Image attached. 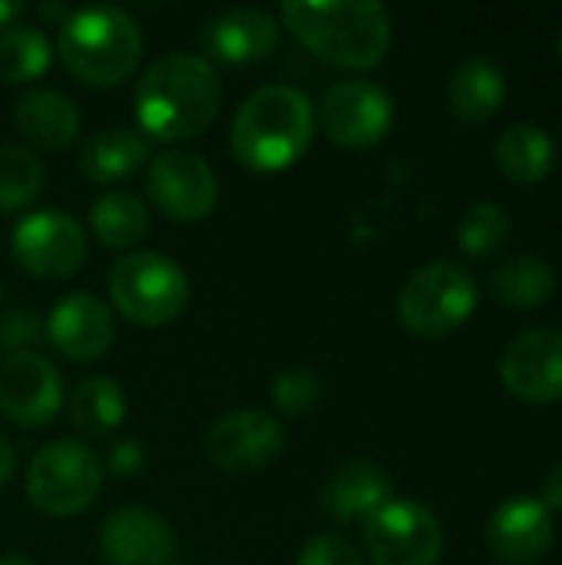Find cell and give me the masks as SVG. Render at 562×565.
Instances as JSON below:
<instances>
[{
    "label": "cell",
    "instance_id": "1",
    "mask_svg": "<svg viewBox=\"0 0 562 565\" xmlns=\"http://www.w3.org/2000/svg\"><path fill=\"white\" fill-rule=\"evenodd\" d=\"M222 103V83L209 60L192 53L159 56L136 86L139 126L166 142L202 136Z\"/></svg>",
    "mask_w": 562,
    "mask_h": 565
},
{
    "label": "cell",
    "instance_id": "2",
    "mask_svg": "<svg viewBox=\"0 0 562 565\" xmlns=\"http://www.w3.org/2000/svg\"><path fill=\"white\" fill-rule=\"evenodd\" d=\"M315 139L311 99L285 83L255 89L232 119V156L252 172L295 166Z\"/></svg>",
    "mask_w": 562,
    "mask_h": 565
},
{
    "label": "cell",
    "instance_id": "3",
    "mask_svg": "<svg viewBox=\"0 0 562 565\" xmlns=\"http://www.w3.org/2000/svg\"><path fill=\"white\" fill-rule=\"evenodd\" d=\"M282 20L318 60L341 70H371L391 50V17L374 0L285 3Z\"/></svg>",
    "mask_w": 562,
    "mask_h": 565
},
{
    "label": "cell",
    "instance_id": "4",
    "mask_svg": "<svg viewBox=\"0 0 562 565\" xmlns=\"http://www.w3.org/2000/svg\"><path fill=\"white\" fill-rule=\"evenodd\" d=\"M56 50L79 83L116 86L136 73L142 60V33L119 7H83L60 26Z\"/></svg>",
    "mask_w": 562,
    "mask_h": 565
},
{
    "label": "cell",
    "instance_id": "5",
    "mask_svg": "<svg viewBox=\"0 0 562 565\" xmlns=\"http://www.w3.org/2000/svg\"><path fill=\"white\" fill-rule=\"evenodd\" d=\"M106 285L116 311L139 328L169 324L189 305V275L179 262L159 252L123 255L109 268Z\"/></svg>",
    "mask_w": 562,
    "mask_h": 565
},
{
    "label": "cell",
    "instance_id": "6",
    "mask_svg": "<svg viewBox=\"0 0 562 565\" xmlns=\"http://www.w3.org/2000/svg\"><path fill=\"white\" fill-rule=\"evenodd\" d=\"M103 490V460L79 440L40 447L26 467V500L46 516H76Z\"/></svg>",
    "mask_w": 562,
    "mask_h": 565
},
{
    "label": "cell",
    "instance_id": "7",
    "mask_svg": "<svg viewBox=\"0 0 562 565\" xmlns=\"http://www.w3.org/2000/svg\"><path fill=\"white\" fill-rule=\"evenodd\" d=\"M477 308V285L474 278L454 262H431L417 268L401 295H397V318L414 338H444L457 331Z\"/></svg>",
    "mask_w": 562,
    "mask_h": 565
},
{
    "label": "cell",
    "instance_id": "8",
    "mask_svg": "<svg viewBox=\"0 0 562 565\" xmlns=\"http://www.w3.org/2000/svg\"><path fill=\"white\" fill-rule=\"evenodd\" d=\"M364 546L374 565H437L444 530L417 500H388L364 520Z\"/></svg>",
    "mask_w": 562,
    "mask_h": 565
},
{
    "label": "cell",
    "instance_id": "9",
    "mask_svg": "<svg viewBox=\"0 0 562 565\" xmlns=\"http://www.w3.org/2000/svg\"><path fill=\"white\" fill-rule=\"evenodd\" d=\"M315 126L341 146V149H374L394 126V103L391 96L368 79H341L325 89Z\"/></svg>",
    "mask_w": 562,
    "mask_h": 565
},
{
    "label": "cell",
    "instance_id": "10",
    "mask_svg": "<svg viewBox=\"0 0 562 565\" xmlns=\"http://www.w3.org/2000/svg\"><path fill=\"white\" fill-rule=\"evenodd\" d=\"M10 255L26 275L60 281L79 271V265L86 262V235L73 215L43 209L20 218L10 235Z\"/></svg>",
    "mask_w": 562,
    "mask_h": 565
},
{
    "label": "cell",
    "instance_id": "11",
    "mask_svg": "<svg viewBox=\"0 0 562 565\" xmlns=\"http://www.w3.org/2000/svg\"><path fill=\"white\" fill-rule=\"evenodd\" d=\"M146 189L152 202L176 222H202L219 205V175L215 169L182 149L159 152L146 172Z\"/></svg>",
    "mask_w": 562,
    "mask_h": 565
},
{
    "label": "cell",
    "instance_id": "12",
    "mask_svg": "<svg viewBox=\"0 0 562 565\" xmlns=\"http://www.w3.org/2000/svg\"><path fill=\"white\" fill-rule=\"evenodd\" d=\"M285 450L282 427L262 411L222 414L205 434V457L232 477L258 473L275 463Z\"/></svg>",
    "mask_w": 562,
    "mask_h": 565
},
{
    "label": "cell",
    "instance_id": "13",
    "mask_svg": "<svg viewBox=\"0 0 562 565\" xmlns=\"http://www.w3.org/2000/svg\"><path fill=\"white\" fill-rule=\"evenodd\" d=\"M503 387L523 404L562 401V328H530L500 358Z\"/></svg>",
    "mask_w": 562,
    "mask_h": 565
},
{
    "label": "cell",
    "instance_id": "14",
    "mask_svg": "<svg viewBox=\"0 0 562 565\" xmlns=\"http://www.w3.org/2000/svg\"><path fill=\"white\" fill-rule=\"evenodd\" d=\"M63 404L56 367L36 354H7L0 361V414L17 427H46Z\"/></svg>",
    "mask_w": 562,
    "mask_h": 565
},
{
    "label": "cell",
    "instance_id": "15",
    "mask_svg": "<svg viewBox=\"0 0 562 565\" xmlns=\"http://www.w3.org/2000/svg\"><path fill=\"white\" fill-rule=\"evenodd\" d=\"M553 513L533 497L503 500L487 520V546L507 565L540 563L553 546Z\"/></svg>",
    "mask_w": 562,
    "mask_h": 565
},
{
    "label": "cell",
    "instance_id": "16",
    "mask_svg": "<svg viewBox=\"0 0 562 565\" xmlns=\"http://www.w3.org/2000/svg\"><path fill=\"white\" fill-rule=\"evenodd\" d=\"M99 556L106 565H169L176 556V536L162 516L142 507H123L103 523Z\"/></svg>",
    "mask_w": 562,
    "mask_h": 565
},
{
    "label": "cell",
    "instance_id": "17",
    "mask_svg": "<svg viewBox=\"0 0 562 565\" xmlns=\"http://www.w3.org/2000/svg\"><path fill=\"white\" fill-rule=\"evenodd\" d=\"M46 338L70 361H96L113 348V311L96 295L73 291L53 305L46 318Z\"/></svg>",
    "mask_w": 562,
    "mask_h": 565
},
{
    "label": "cell",
    "instance_id": "18",
    "mask_svg": "<svg viewBox=\"0 0 562 565\" xmlns=\"http://www.w3.org/2000/svg\"><path fill=\"white\" fill-rule=\"evenodd\" d=\"M202 46L222 63H255L278 46V23L255 7L225 10L202 26Z\"/></svg>",
    "mask_w": 562,
    "mask_h": 565
},
{
    "label": "cell",
    "instance_id": "19",
    "mask_svg": "<svg viewBox=\"0 0 562 565\" xmlns=\"http://www.w3.org/2000/svg\"><path fill=\"white\" fill-rule=\"evenodd\" d=\"M388 500H391V480L371 460H344L341 467L331 470V477L321 487V510L338 523L368 520Z\"/></svg>",
    "mask_w": 562,
    "mask_h": 565
},
{
    "label": "cell",
    "instance_id": "20",
    "mask_svg": "<svg viewBox=\"0 0 562 565\" xmlns=\"http://www.w3.org/2000/svg\"><path fill=\"white\" fill-rule=\"evenodd\" d=\"M13 126L20 136L46 152L66 149L79 132V109L60 89H30L13 106Z\"/></svg>",
    "mask_w": 562,
    "mask_h": 565
},
{
    "label": "cell",
    "instance_id": "21",
    "mask_svg": "<svg viewBox=\"0 0 562 565\" xmlns=\"http://www.w3.org/2000/svg\"><path fill=\"white\" fill-rule=\"evenodd\" d=\"M507 76L487 56H467L447 79V106L460 122L480 126L503 109Z\"/></svg>",
    "mask_w": 562,
    "mask_h": 565
},
{
    "label": "cell",
    "instance_id": "22",
    "mask_svg": "<svg viewBox=\"0 0 562 565\" xmlns=\"http://www.w3.org/2000/svg\"><path fill=\"white\" fill-rule=\"evenodd\" d=\"M149 159V142L132 129H99L79 149V172L96 185L129 179Z\"/></svg>",
    "mask_w": 562,
    "mask_h": 565
},
{
    "label": "cell",
    "instance_id": "23",
    "mask_svg": "<svg viewBox=\"0 0 562 565\" xmlns=\"http://www.w3.org/2000/svg\"><path fill=\"white\" fill-rule=\"evenodd\" d=\"M494 159H497V166H500V172L507 179H513L520 185H537L553 172L556 149H553V139L540 126L517 122V126H507L497 136Z\"/></svg>",
    "mask_w": 562,
    "mask_h": 565
},
{
    "label": "cell",
    "instance_id": "24",
    "mask_svg": "<svg viewBox=\"0 0 562 565\" xmlns=\"http://www.w3.org/2000/svg\"><path fill=\"white\" fill-rule=\"evenodd\" d=\"M490 291L500 305L507 308H520V311H533L543 308L553 291H556V275L553 268L537 258V255H513L507 262H500L490 275Z\"/></svg>",
    "mask_w": 562,
    "mask_h": 565
},
{
    "label": "cell",
    "instance_id": "25",
    "mask_svg": "<svg viewBox=\"0 0 562 565\" xmlns=\"http://www.w3.org/2000/svg\"><path fill=\"white\" fill-rule=\"evenodd\" d=\"M89 228L103 248H136L149 232V212L132 192H106L89 205Z\"/></svg>",
    "mask_w": 562,
    "mask_h": 565
},
{
    "label": "cell",
    "instance_id": "26",
    "mask_svg": "<svg viewBox=\"0 0 562 565\" xmlns=\"http://www.w3.org/2000/svg\"><path fill=\"white\" fill-rule=\"evenodd\" d=\"M126 420V394L113 377H86L70 397V424L86 437H103Z\"/></svg>",
    "mask_w": 562,
    "mask_h": 565
},
{
    "label": "cell",
    "instance_id": "27",
    "mask_svg": "<svg viewBox=\"0 0 562 565\" xmlns=\"http://www.w3.org/2000/svg\"><path fill=\"white\" fill-rule=\"evenodd\" d=\"M53 63V46L40 26L13 23L0 30V79L30 83L43 76Z\"/></svg>",
    "mask_w": 562,
    "mask_h": 565
},
{
    "label": "cell",
    "instance_id": "28",
    "mask_svg": "<svg viewBox=\"0 0 562 565\" xmlns=\"http://www.w3.org/2000/svg\"><path fill=\"white\" fill-rule=\"evenodd\" d=\"M43 189V162L26 146H0V212H23Z\"/></svg>",
    "mask_w": 562,
    "mask_h": 565
},
{
    "label": "cell",
    "instance_id": "29",
    "mask_svg": "<svg viewBox=\"0 0 562 565\" xmlns=\"http://www.w3.org/2000/svg\"><path fill=\"white\" fill-rule=\"evenodd\" d=\"M510 238V215L497 202H477L464 212L457 225V245L470 258H487L500 252Z\"/></svg>",
    "mask_w": 562,
    "mask_h": 565
},
{
    "label": "cell",
    "instance_id": "30",
    "mask_svg": "<svg viewBox=\"0 0 562 565\" xmlns=\"http://www.w3.org/2000/svg\"><path fill=\"white\" fill-rule=\"evenodd\" d=\"M321 377L311 367H288L272 384V401L285 417H305L321 404Z\"/></svg>",
    "mask_w": 562,
    "mask_h": 565
},
{
    "label": "cell",
    "instance_id": "31",
    "mask_svg": "<svg viewBox=\"0 0 562 565\" xmlns=\"http://www.w3.org/2000/svg\"><path fill=\"white\" fill-rule=\"evenodd\" d=\"M46 334V321L36 311H7L0 318V351L7 354H23L30 351L40 338Z\"/></svg>",
    "mask_w": 562,
    "mask_h": 565
},
{
    "label": "cell",
    "instance_id": "32",
    "mask_svg": "<svg viewBox=\"0 0 562 565\" xmlns=\"http://www.w3.org/2000/svg\"><path fill=\"white\" fill-rule=\"evenodd\" d=\"M295 565H364V559L351 540H344L338 533H321L305 543Z\"/></svg>",
    "mask_w": 562,
    "mask_h": 565
},
{
    "label": "cell",
    "instance_id": "33",
    "mask_svg": "<svg viewBox=\"0 0 562 565\" xmlns=\"http://www.w3.org/2000/svg\"><path fill=\"white\" fill-rule=\"evenodd\" d=\"M139 467H142V447H139L136 440H123V444L113 447V454H109V470H113L116 477H132Z\"/></svg>",
    "mask_w": 562,
    "mask_h": 565
},
{
    "label": "cell",
    "instance_id": "34",
    "mask_svg": "<svg viewBox=\"0 0 562 565\" xmlns=\"http://www.w3.org/2000/svg\"><path fill=\"white\" fill-rule=\"evenodd\" d=\"M550 513L562 510V463H556L547 477H543V500H540Z\"/></svg>",
    "mask_w": 562,
    "mask_h": 565
},
{
    "label": "cell",
    "instance_id": "35",
    "mask_svg": "<svg viewBox=\"0 0 562 565\" xmlns=\"http://www.w3.org/2000/svg\"><path fill=\"white\" fill-rule=\"evenodd\" d=\"M23 13H26V7H23V3H17V0H0V30L13 26Z\"/></svg>",
    "mask_w": 562,
    "mask_h": 565
},
{
    "label": "cell",
    "instance_id": "36",
    "mask_svg": "<svg viewBox=\"0 0 562 565\" xmlns=\"http://www.w3.org/2000/svg\"><path fill=\"white\" fill-rule=\"evenodd\" d=\"M10 473H13V447H10V440L0 434V487L10 480Z\"/></svg>",
    "mask_w": 562,
    "mask_h": 565
},
{
    "label": "cell",
    "instance_id": "37",
    "mask_svg": "<svg viewBox=\"0 0 562 565\" xmlns=\"http://www.w3.org/2000/svg\"><path fill=\"white\" fill-rule=\"evenodd\" d=\"M70 13H73V10L63 7V3H43V7H40V17H43V20H56L60 26L70 20Z\"/></svg>",
    "mask_w": 562,
    "mask_h": 565
},
{
    "label": "cell",
    "instance_id": "38",
    "mask_svg": "<svg viewBox=\"0 0 562 565\" xmlns=\"http://www.w3.org/2000/svg\"><path fill=\"white\" fill-rule=\"evenodd\" d=\"M0 565H33L26 556H20V553H7V556H0Z\"/></svg>",
    "mask_w": 562,
    "mask_h": 565
},
{
    "label": "cell",
    "instance_id": "39",
    "mask_svg": "<svg viewBox=\"0 0 562 565\" xmlns=\"http://www.w3.org/2000/svg\"><path fill=\"white\" fill-rule=\"evenodd\" d=\"M556 56H560V63H562V30H560V36H556Z\"/></svg>",
    "mask_w": 562,
    "mask_h": 565
}]
</instances>
